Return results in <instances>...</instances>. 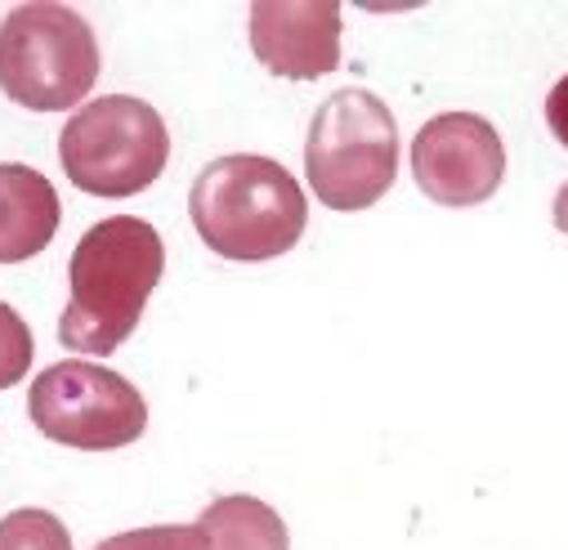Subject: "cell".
<instances>
[{
  "mask_svg": "<svg viewBox=\"0 0 568 550\" xmlns=\"http://www.w3.org/2000/svg\"><path fill=\"white\" fill-rule=\"evenodd\" d=\"M305 180L332 211H367L398 180V121L372 90H336L310 121Z\"/></svg>",
  "mask_w": 568,
  "mask_h": 550,
  "instance_id": "cell-3",
  "label": "cell"
},
{
  "mask_svg": "<svg viewBox=\"0 0 568 550\" xmlns=\"http://www.w3.org/2000/svg\"><path fill=\"white\" fill-rule=\"evenodd\" d=\"M546 125H550V134L559 140V149H568V72L546 94Z\"/></svg>",
  "mask_w": 568,
  "mask_h": 550,
  "instance_id": "cell-14",
  "label": "cell"
},
{
  "mask_svg": "<svg viewBox=\"0 0 568 550\" xmlns=\"http://www.w3.org/2000/svg\"><path fill=\"white\" fill-rule=\"evenodd\" d=\"M94 550H206L197 523H158V528H130L116 532L108 541H99Z\"/></svg>",
  "mask_w": 568,
  "mask_h": 550,
  "instance_id": "cell-13",
  "label": "cell"
},
{
  "mask_svg": "<svg viewBox=\"0 0 568 550\" xmlns=\"http://www.w3.org/2000/svg\"><path fill=\"white\" fill-rule=\"evenodd\" d=\"M555 228L568 237V184L555 193Z\"/></svg>",
  "mask_w": 568,
  "mask_h": 550,
  "instance_id": "cell-15",
  "label": "cell"
},
{
  "mask_svg": "<svg viewBox=\"0 0 568 550\" xmlns=\"http://www.w3.org/2000/svg\"><path fill=\"white\" fill-rule=\"evenodd\" d=\"M59 162L90 197H134L162 180L171 162V130L153 103L108 94L68 116Z\"/></svg>",
  "mask_w": 568,
  "mask_h": 550,
  "instance_id": "cell-4",
  "label": "cell"
},
{
  "mask_svg": "<svg viewBox=\"0 0 568 550\" xmlns=\"http://www.w3.org/2000/svg\"><path fill=\"white\" fill-rule=\"evenodd\" d=\"M99 81L94 28L54 0H28L0 19V90L19 108H77Z\"/></svg>",
  "mask_w": 568,
  "mask_h": 550,
  "instance_id": "cell-5",
  "label": "cell"
},
{
  "mask_svg": "<svg viewBox=\"0 0 568 550\" xmlns=\"http://www.w3.org/2000/svg\"><path fill=\"white\" fill-rule=\"evenodd\" d=\"M197 237L237 264L287 255L310 224V202L296 175L260 153H229L202 166L189 193Z\"/></svg>",
  "mask_w": 568,
  "mask_h": 550,
  "instance_id": "cell-2",
  "label": "cell"
},
{
  "mask_svg": "<svg viewBox=\"0 0 568 550\" xmlns=\"http://www.w3.org/2000/svg\"><path fill=\"white\" fill-rule=\"evenodd\" d=\"M32 426L63 448L81 452H112L149 430V403L121 371L68 358L37 376L28 394Z\"/></svg>",
  "mask_w": 568,
  "mask_h": 550,
  "instance_id": "cell-6",
  "label": "cell"
},
{
  "mask_svg": "<svg viewBox=\"0 0 568 550\" xmlns=\"http://www.w3.org/2000/svg\"><path fill=\"white\" fill-rule=\"evenodd\" d=\"M37 358V340H32V327L23 323V314L14 305L0 301V389H10L28 376Z\"/></svg>",
  "mask_w": 568,
  "mask_h": 550,
  "instance_id": "cell-12",
  "label": "cell"
},
{
  "mask_svg": "<svg viewBox=\"0 0 568 550\" xmlns=\"http://www.w3.org/2000/svg\"><path fill=\"white\" fill-rule=\"evenodd\" d=\"M255 59L287 81H318L341 68V6L336 0H255L251 19Z\"/></svg>",
  "mask_w": 568,
  "mask_h": 550,
  "instance_id": "cell-8",
  "label": "cell"
},
{
  "mask_svg": "<svg viewBox=\"0 0 568 550\" xmlns=\"http://www.w3.org/2000/svg\"><path fill=\"white\" fill-rule=\"evenodd\" d=\"M412 175L416 189L439 206H479L506 180V144L488 116L444 112L416 130Z\"/></svg>",
  "mask_w": 568,
  "mask_h": 550,
  "instance_id": "cell-7",
  "label": "cell"
},
{
  "mask_svg": "<svg viewBox=\"0 0 568 550\" xmlns=\"http://www.w3.org/2000/svg\"><path fill=\"white\" fill-rule=\"evenodd\" d=\"M59 220V193L41 171L23 162H0V264H23L41 255L54 242Z\"/></svg>",
  "mask_w": 568,
  "mask_h": 550,
  "instance_id": "cell-9",
  "label": "cell"
},
{
  "mask_svg": "<svg viewBox=\"0 0 568 550\" xmlns=\"http://www.w3.org/2000/svg\"><path fill=\"white\" fill-rule=\"evenodd\" d=\"M0 550H72V537L59 515L23 506L0 519Z\"/></svg>",
  "mask_w": 568,
  "mask_h": 550,
  "instance_id": "cell-11",
  "label": "cell"
},
{
  "mask_svg": "<svg viewBox=\"0 0 568 550\" xmlns=\"http://www.w3.org/2000/svg\"><path fill=\"white\" fill-rule=\"evenodd\" d=\"M162 268L166 246L149 220L108 215L85 228L68 264V309L59 318L63 349L85 358L121 349L144 318Z\"/></svg>",
  "mask_w": 568,
  "mask_h": 550,
  "instance_id": "cell-1",
  "label": "cell"
},
{
  "mask_svg": "<svg viewBox=\"0 0 568 550\" xmlns=\"http://www.w3.org/2000/svg\"><path fill=\"white\" fill-rule=\"evenodd\" d=\"M197 532L206 541V550H292L287 523L282 515L246 492L220 497L197 515Z\"/></svg>",
  "mask_w": 568,
  "mask_h": 550,
  "instance_id": "cell-10",
  "label": "cell"
}]
</instances>
